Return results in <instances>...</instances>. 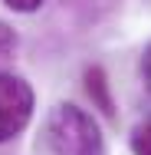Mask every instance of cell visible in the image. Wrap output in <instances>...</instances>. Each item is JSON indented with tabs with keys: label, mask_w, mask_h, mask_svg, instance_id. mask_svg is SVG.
I'll list each match as a JSON object with an SVG mask.
<instances>
[{
	"label": "cell",
	"mask_w": 151,
	"mask_h": 155,
	"mask_svg": "<svg viewBox=\"0 0 151 155\" xmlns=\"http://www.w3.org/2000/svg\"><path fill=\"white\" fill-rule=\"evenodd\" d=\"M46 142L53 155H105V139L99 122L76 102H59L49 109Z\"/></svg>",
	"instance_id": "cell-1"
},
{
	"label": "cell",
	"mask_w": 151,
	"mask_h": 155,
	"mask_svg": "<svg viewBox=\"0 0 151 155\" xmlns=\"http://www.w3.org/2000/svg\"><path fill=\"white\" fill-rule=\"evenodd\" d=\"M33 119V89L23 76L0 73V142L17 139Z\"/></svg>",
	"instance_id": "cell-2"
},
{
	"label": "cell",
	"mask_w": 151,
	"mask_h": 155,
	"mask_svg": "<svg viewBox=\"0 0 151 155\" xmlns=\"http://www.w3.org/2000/svg\"><path fill=\"white\" fill-rule=\"evenodd\" d=\"M131 155H151V122L138 125L135 132H131Z\"/></svg>",
	"instance_id": "cell-5"
},
{
	"label": "cell",
	"mask_w": 151,
	"mask_h": 155,
	"mask_svg": "<svg viewBox=\"0 0 151 155\" xmlns=\"http://www.w3.org/2000/svg\"><path fill=\"white\" fill-rule=\"evenodd\" d=\"M141 76H145V86H148V93H151V43L145 46V53H141Z\"/></svg>",
	"instance_id": "cell-7"
},
{
	"label": "cell",
	"mask_w": 151,
	"mask_h": 155,
	"mask_svg": "<svg viewBox=\"0 0 151 155\" xmlns=\"http://www.w3.org/2000/svg\"><path fill=\"white\" fill-rule=\"evenodd\" d=\"M86 89H89L92 102H95L105 116L115 112V109H112V96H109V79H105V73H102V66H89V69H86Z\"/></svg>",
	"instance_id": "cell-3"
},
{
	"label": "cell",
	"mask_w": 151,
	"mask_h": 155,
	"mask_svg": "<svg viewBox=\"0 0 151 155\" xmlns=\"http://www.w3.org/2000/svg\"><path fill=\"white\" fill-rule=\"evenodd\" d=\"M10 10H17V13H33V10H39L43 7V0H3Z\"/></svg>",
	"instance_id": "cell-6"
},
{
	"label": "cell",
	"mask_w": 151,
	"mask_h": 155,
	"mask_svg": "<svg viewBox=\"0 0 151 155\" xmlns=\"http://www.w3.org/2000/svg\"><path fill=\"white\" fill-rule=\"evenodd\" d=\"M17 46H20L17 30H13L10 23H3V20H0V73L7 69V63L17 56Z\"/></svg>",
	"instance_id": "cell-4"
}]
</instances>
